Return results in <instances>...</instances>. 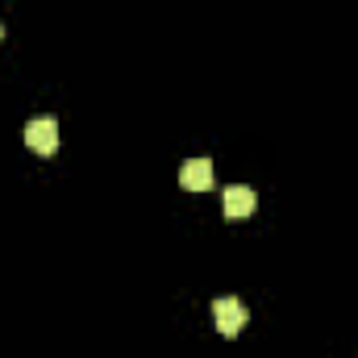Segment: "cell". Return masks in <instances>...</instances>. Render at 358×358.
Listing matches in <instances>:
<instances>
[{"label": "cell", "mask_w": 358, "mask_h": 358, "mask_svg": "<svg viewBox=\"0 0 358 358\" xmlns=\"http://www.w3.org/2000/svg\"><path fill=\"white\" fill-rule=\"evenodd\" d=\"M213 325H217L225 338L242 334V329H246V304H242V300H234V296L213 300Z\"/></svg>", "instance_id": "obj_1"}, {"label": "cell", "mask_w": 358, "mask_h": 358, "mask_svg": "<svg viewBox=\"0 0 358 358\" xmlns=\"http://www.w3.org/2000/svg\"><path fill=\"white\" fill-rule=\"evenodd\" d=\"M25 146L34 155H55L59 150V121L55 117H38L25 125Z\"/></svg>", "instance_id": "obj_2"}, {"label": "cell", "mask_w": 358, "mask_h": 358, "mask_svg": "<svg viewBox=\"0 0 358 358\" xmlns=\"http://www.w3.org/2000/svg\"><path fill=\"white\" fill-rule=\"evenodd\" d=\"M255 204H259V196L250 192V187H225V196H221V208H225V217L229 221H242V217H250L255 213Z\"/></svg>", "instance_id": "obj_3"}, {"label": "cell", "mask_w": 358, "mask_h": 358, "mask_svg": "<svg viewBox=\"0 0 358 358\" xmlns=\"http://www.w3.org/2000/svg\"><path fill=\"white\" fill-rule=\"evenodd\" d=\"M179 183H183L187 192H208V187H213V163H208V159H187V163L179 167Z\"/></svg>", "instance_id": "obj_4"}, {"label": "cell", "mask_w": 358, "mask_h": 358, "mask_svg": "<svg viewBox=\"0 0 358 358\" xmlns=\"http://www.w3.org/2000/svg\"><path fill=\"white\" fill-rule=\"evenodd\" d=\"M0 38H4V25H0Z\"/></svg>", "instance_id": "obj_5"}]
</instances>
